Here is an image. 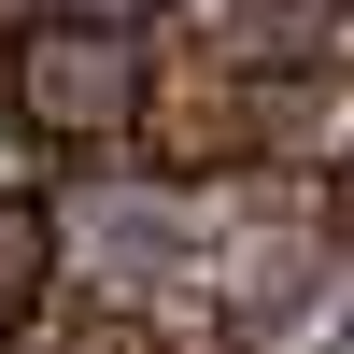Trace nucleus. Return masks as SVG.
Masks as SVG:
<instances>
[{"mask_svg": "<svg viewBox=\"0 0 354 354\" xmlns=\"http://www.w3.org/2000/svg\"><path fill=\"white\" fill-rule=\"evenodd\" d=\"M57 298V213L43 198H0V326Z\"/></svg>", "mask_w": 354, "mask_h": 354, "instance_id": "obj_3", "label": "nucleus"}, {"mask_svg": "<svg viewBox=\"0 0 354 354\" xmlns=\"http://www.w3.org/2000/svg\"><path fill=\"white\" fill-rule=\"evenodd\" d=\"M255 100H270V71H255L198 0H170V15L142 28V128H128V156L156 170V185H185V198L241 185L255 170Z\"/></svg>", "mask_w": 354, "mask_h": 354, "instance_id": "obj_2", "label": "nucleus"}, {"mask_svg": "<svg viewBox=\"0 0 354 354\" xmlns=\"http://www.w3.org/2000/svg\"><path fill=\"white\" fill-rule=\"evenodd\" d=\"M0 340H15V326H0Z\"/></svg>", "mask_w": 354, "mask_h": 354, "instance_id": "obj_4", "label": "nucleus"}, {"mask_svg": "<svg viewBox=\"0 0 354 354\" xmlns=\"http://www.w3.org/2000/svg\"><path fill=\"white\" fill-rule=\"evenodd\" d=\"M142 128V15H15L0 28V142L28 170H113Z\"/></svg>", "mask_w": 354, "mask_h": 354, "instance_id": "obj_1", "label": "nucleus"}]
</instances>
